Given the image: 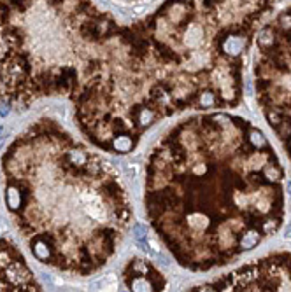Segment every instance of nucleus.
<instances>
[{
    "label": "nucleus",
    "instance_id": "obj_1",
    "mask_svg": "<svg viewBox=\"0 0 291 292\" xmlns=\"http://www.w3.org/2000/svg\"><path fill=\"white\" fill-rule=\"evenodd\" d=\"M272 11L274 0H163L121 25L100 72L71 98L77 126L123 156L167 117L239 107L246 53Z\"/></svg>",
    "mask_w": 291,
    "mask_h": 292
},
{
    "label": "nucleus",
    "instance_id": "obj_2",
    "mask_svg": "<svg viewBox=\"0 0 291 292\" xmlns=\"http://www.w3.org/2000/svg\"><path fill=\"white\" fill-rule=\"evenodd\" d=\"M144 210L179 266L202 273L228 266L281 230L284 168L247 119L191 116L147 156Z\"/></svg>",
    "mask_w": 291,
    "mask_h": 292
},
{
    "label": "nucleus",
    "instance_id": "obj_3",
    "mask_svg": "<svg viewBox=\"0 0 291 292\" xmlns=\"http://www.w3.org/2000/svg\"><path fill=\"white\" fill-rule=\"evenodd\" d=\"M7 210L39 263L88 277L114 257L134 210L114 168L51 117L2 156Z\"/></svg>",
    "mask_w": 291,
    "mask_h": 292
},
{
    "label": "nucleus",
    "instance_id": "obj_4",
    "mask_svg": "<svg viewBox=\"0 0 291 292\" xmlns=\"http://www.w3.org/2000/svg\"><path fill=\"white\" fill-rule=\"evenodd\" d=\"M121 25L91 0H0V96L28 107L98 74Z\"/></svg>",
    "mask_w": 291,
    "mask_h": 292
},
{
    "label": "nucleus",
    "instance_id": "obj_5",
    "mask_svg": "<svg viewBox=\"0 0 291 292\" xmlns=\"http://www.w3.org/2000/svg\"><path fill=\"white\" fill-rule=\"evenodd\" d=\"M254 91L270 129L291 159V7L258 30Z\"/></svg>",
    "mask_w": 291,
    "mask_h": 292
},
{
    "label": "nucleus",
    "instance_id": "obj_6",
    "mask_svg": "<svg viewBox=\"0 0 291 292\" xmlns=\"http://www.w3.org/2000/svg\"><path fill=\"white\" fill-rule=\"evenodd\" d=\"M193 292H269L291 291V254L276 252L254 263L244 264L206 284L195 285Z\"/></svg>",
    "mask_w": 291,
    "mask_h": 292
},
{
    "label": "nucleus",
    "instance_id": "obj_7",
    "mask_svg": "<svg viewBox=\"0 0 291 292\" xmlns=\"http://www.w3.org/2000/svg\"><path fill=\"white\" fill-rule=\"evenodd\" d=\"M0 291H41L21 250L9 238L0 240Z\"/></svg>",
    "mask_w": 291,
    "mask_h": 292
},
{
    "label": "nucleus",
    "instance_id": "obj_8",
    "mask_svg": "<svg viewBox=\"0 0 291 292\" xmlns=\"http://www.w3.org/2000/svg\"><path fill=\"white\" fill-rule=\"evenodd\" d=\"M123 284L130 291H163L167 280L160 270L151 264L147 259L134 257L128 261L123 270Z\"/></svg>",
    "mask_w": 291,
    "mask_h": 292
},
{
    "label": "nucleus",
    "instance_id": "obj_9",
    "mask_svg": "<svg viewBox=\"0 0 291 292\" xmlns=\"http://www.w3.org/2000/svg\"><path fill=\"white\" fill-rule=\"evenodd\" d=\"M132 233H134V238L139 241L141 245L146 243V228L142 224H135L134 228H132Z\"/></svg>",
    "mask_w": 291,
    "mask_h": 292
},
{
    "label": "nucleus",
    "instance_id": "obj_10",
    "mask_svg": "<svg viewBox=\"0 0 291 292\" xmlns=\"http://www.w3.org/2000/svg\"><path fill=\"white\" fill-rule=\"evenodd\" d=\"M284 191H286V192H288V196L291 198V180L286 182V185H284Z\"/></svg>",
    "mask_w": 291,
    "mask_h": 292
},
{
    "label": "nucleus",
    "instance_id": "obj_11",
    "mask_svg": "<svg viewBox=\"0 0 291 292\" xmlns=\"http://www.w3.org/2000/svg\"><path fill=\"white\" fill-rule=\"evenodd\" d=\"M284 236L291 240V226H288V228H286V233H284Z\"/></svg>",
    "mask_w": 291,
    "mask_h": 292
},
{
    "label": "nucleus",
    "instance_id": "obj_12",
    "mask_svg": "<svg viewBox=\"0 0 291 292\" xmlns=\"http://www.w3.org/2000/svg\"><path fill=\"white\" fill-rule=\"evenodd\" d=\"M0 133H4V129H2V128H0ZM0 137H2V135H0Z\"/></svg>",
    "mask_w": 291,
    "mask_h": 292
}]
</instances>
